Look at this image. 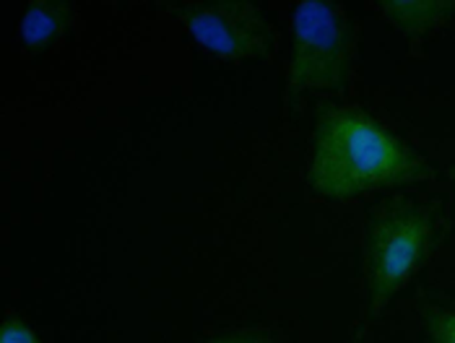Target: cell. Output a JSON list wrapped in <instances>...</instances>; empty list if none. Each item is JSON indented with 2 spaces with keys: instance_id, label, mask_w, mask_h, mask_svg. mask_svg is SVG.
Instances as JSON below:
<instances>
[{
  "instance_id": "8",
  "label": "cell",
  "mask_w": 455,
  "mask_h": 343,
  "mask_svg": "<svg viewBox=\"0 0 455 343\" xmlns=\"http://www.w3.org/2000/svg\"><path fill=\"white\" fill-rule=\"evenodd\" d=\"M0 343H42L36 333L16 315H8L0 328Z\"/></svg>"
},
{
  "instance_id": "2",
  "label": "cell",
  "mask_w": 455,
  "mask_h": 343,
  "mask_svg": "<svg viewBox=\"0 0 455 343\" xmlns=\"http://www.w3.org/2000/svg\"><path fill=\"white\" fill-rule=\"evenodd\" d=\"M432 216L419 206H390L364 232V281L375 309H383L414 278L427 258Z\"/></svg>"
},
{
  "instance_id": "3",
  "label": "cell",
  "mask_w": 455,
  "mask_h": 343,
  "mask_svg": "<svg viewBox=\"0 0 455 343\" xmlns=\"http://www.w3.org/2000/svg\"><path fill=\"white\" fill-rule=\"evenodd\" d=\"M349 24L336 3L302 0L291 13V92H325L347 78Z\"/></svg>"
},
{
  "instance_id": "5",
  "label": "cell",
  "mask_w": 455,
  "mask_h": 343,
  "mask_svg": "<svg viewBox=\"0 0 455 343\" xmlns=\"http://www.w3.org/2000/svg\"><path fill=\"white\" fill-rule=\"evenodd\" d=\"M380 13L401 35L421 36L455 19V0H383Z\"/></svg>"
},
{
  "instance_id": "9",
  "label": "cell",
  "mask_w": 455,
  "mask_h": 343,
  "mask_svg": "<svg viewBox=\"0 0 455 343\" xmlns=\"http://www.w3.org/2000/svg\"><path fill=\"white\" fill-rule=\"evenodd\" d=\"M198 343H274L268 336H260V333H224V336H213L206 341Z\"/></svg>"
},
{
  "instance_id": "1",
  "label": "cell",
  "mask_w": 455,
  "mask_h": 343,
  "mask_svg": "<svg viewBox=\"0 0 455 343\" xmlns=\"http://www.w3.org/2000/svg\"><path fill=\"white\" fill-rule=\"evenodd\" d=\"M427 177L414 148L359 107H331L317 120L307 182L320 198L356 195L411 185Z\"/></svg>"
},
{
  "instance_id": "7",
  "label": "cell",
  "mask_w": 455,
  "mask_h": 343,
  "mask_svg": "<svg viewBox=\"0 0 455 343\" xmlns=\"http://www.w3.org/2000/svg\"><path fill=\"white\" fill-rule=\"evenodd\" d=\"M424 341L455 343V305L432 309L424 317Z\"/></svg>"
},
{
  "instance_id": "6",
  "label": "cell",
  "mask_w": 455,
  "mask_h": 343,
  "mask_svg": "<svg viewBox=\"0 0 455 343\" xmlns=\"http://www.w3.org/2000/svg\"><path fill=\"white\" fill-rule=\"evenodd\" d=\"M68 5H60V3H32L21 19V39L29 44V47H42L47 44L50 39H55L58 32L66 29L68 24Z\"/></svg>"
},
{
  "instance_id": "4",
  "label": "cell",
  "mask_w": 455,
  "mask_h": 343,
  "mask_svg": "<svg viewBox=\"0 0 455 343\" xmlns=\"http://www.w3.org/2000/svg\"><path fill=\"white\" fill-rule=\"evenodd\" d=\"M193 42L224 63H245L268 55L271 27L252 3H182L175 11Z\"/></svg>"
}]
</instances>
